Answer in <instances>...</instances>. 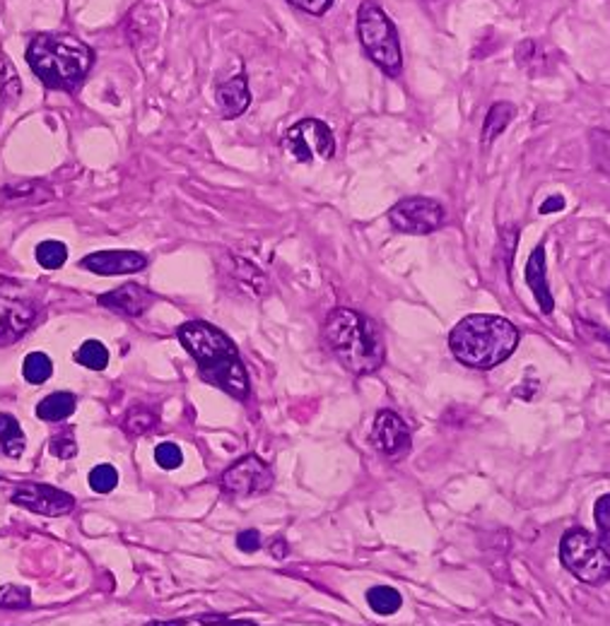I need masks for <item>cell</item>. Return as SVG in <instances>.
<instances>
[{
  "label": "cell",
  "mask_w": 610,
  "mask_h": 626,
  "mask_svg": "<svg viewBox=\"0 0 610 626\" xmlns=\"http://www.w3.org/2000/svg\"><path fill=\"white\" fill-rule=\"evenodd\" d=\"M179 342L194 356L203 381L225 391L237 400L249 398V374L241 362L237 344L227 338L220 328L206 321H188L179 328Z\"/></svg>",
  "instance_id": "obj_1"
},
{
  "label": "cell",
  "mask_w": 610,
  "mask_h": 626,
  "mask_svg": "<svg viewBox=\"0 0 610 626\" xmlns=\"http://www.w3.org/2000/svg\"><path fill=\"white\" fill-rule=\"evenodd\" d=\"M324 340L352 376H370L386 362V344L372 318L352 309H334L324 323Z\"/></svg>",
  "instance_id": "obj_2"
},
{
  "label": "cell",
  "mask_w": 610,
  "mask_h": 626,
  "mask_svg": "<svg viewBox=\"0 0 610 626\" xmlns=\"http://www.w3.org/2000/svg\"><path fill=\"white\" fill-rule=\"evenodd\" d=\"M519 328L502 316L473 314L461 318L449 333V350L464 366L490 372L519 348Z\"/></svg>",
  "instance_id": "obj_3"
},
{
  "label": "cell",
  "mask_w": 610,
  "mask_h": 626,
  "mask_svg": "<svg viewBox=\"0 0 610 626\" xmlns=\"http://www.w3.org/2000/svg\"><path fill=\"white\" fill-rule=\"evenodd\" d=\"M95 54L73 34H40L28 46L32 73L51 89H75L92 68Z\"/></svg>",
  "instance_id": "obj_4"
},
{
  "label": "cell",
  "mask_w": 610,
  "mask_h": 626,
  "mask_svg": "<svg viewBox=\"0 0 610 626\" xmlns=\"http://www.w3.org/2000/svg\"><path fill=\"white\" fill-rule=\"evenodd\" d=\"M358 40L364 48V54L370 56L372 63L384 70L389 78H399L403 73V56H401V42L396 24L374 0H364L358 10Z\"/></svg>",
  "instance_id": "obj_5"
},
{
  "label": "cell",
  "mask_w": 610,
  "mask_h": 626,
  "mask_svg": "<svg viewBox=\"0 0 610 626\" xmlns=\"http://www.w3.org/2000/svg\"><path fill=\"white\" fill-rule=\"evenodd\" d=\"M563 567L577 581L603 585L610 581V552L599 535L584 528H569L560 540Z\"/></svg>",
  "instance_id": "obj_6"
},
{
  "label": "cell",
  "mask_w": 610,
  "mask_h": 626,
  "mask_svg": "<svg viewBox=\"0 0 610 626\" xmlns=\"http://www.w3.org/2000/svg\"><path fill=\"white\" fill-rule=\"evenodd\" d=\"M283 147L297 162L330 160L336 155V135L319 119H304L283 135Z\"/></svg>",
  "instance_id": "obj_7"
},
{
  "label": "cell",
  "mask_w": 610,
  "mask_h": 626,
  "mask_svg": "<svg viewBox=\"0 0 610 626\" xmlns=\"http://www.w3.org/2000/svg\"><path fill=\"white\" fill-rule=\"evenodd\" d=\"M444 220H447V215H444L442 202L425 196L403 198L389 210L391 227L401 234H413V237H425L437 232Z\"/></svg>",
  "instance_id": "obj_8"
},
{
  "label": "cell",
  "mask_w": 610,
  "mask_h": 626,
  "mask_svg": "<svg viewBox=\"0 0 610 626\" xmlns=\"http://www.w3.org/2000/svg\"><path fill=\"white\" fill-rule=\"evenodd\" d=\"M220 484L230 496H259L271 492L273 470L265 460L249 453L222 472Z\"/></svg>",
  "instance_id": "obj_9"
},
{
  "label": "cell",
  "mask_w": 610,
  "mask_h": 626,
  "mask_svg": "<svg viewBox=\"0 0 610 626\" xmlns=\"http://www.w3.org/2000/svg\"><path fill=\"white\" fill-rule=\"evenodd\" d=\"M12 504H18L22 508L32 510V514L40 516H66L75 508V499L63 490L48 487V484H36V482H24L20 487L12 492Z\"/></svg>",
  "instance_id": "obj_10"
},
{
  "label": "cell",
  "mask_w": 610,
  "mask_h": 626,
  "mask_svg": "<svg viewBox=\"0 0 610 626\" xmlns=\"http://www.w3.org/2000/svg\"><path fill=\"white\" fill-rule=\"evenodd\" d=\"M372 443L386 458L403 460L405 455L411 453L413 433H411L409 425H405L401 415L391 413V410H381L374 419V427H372Z\"/></svg>",
  "instance_id": "obj_11"
},
{
  "label": "cell",
  "mask_w": 610,
  "mask_h": 626,
  "mask_svg": "<svg viewBox=\"0 0 610 626\" xmlns=\"http://www.w3.org/2000/svg\"><path fill=\"white\" fill-rule=\"evenodd\" d=\"M36 321V306L24 299L0 297V348L15 344Z\"/></svg>",
  "instance_id": "obj_12"
},
{
  "label": "cell",
  "mask_w": 610,
  "mask_h": 626,
  "mask_svg": "<svg viewBox=\"0 0 610 626\" xmlns=\"http://www.w3.org/2000/svg\"><path fill=\"white\" fill-rule=\"evenodd\" d=\"M80 267L97 275H131L148 267V259L138 251H97L85 255Z\"/></svg>",
  "instance_id": "obj_13"
},
{
  "label": "cell",
  "mask_w": 610,
  "mask_h": 626,
  "mask_svg": "<svg viewBox=\"0 0 610 626\" xmlns=\"http://www.w3.org/2000/svg\"><path fill=\"white\" fill-rule=\"evenodd\" d=\"M97 301L101 306H107L109 311H117L121 316L135 318V316H143L150 309V306L155 304V294H152L150 289H145L143 285L129 283V285H121L117 289L101 294Z\"/></svg>",
  "instance_id": "obj_14"
},
{
  "label": "cell",
  "mask_w": 610,
  "mask_h": 626,
  "mask_svg": "<svg viewBox=\"0 0 610 626\" xmlns=\"http://www.w3.org/2000/svg\"><path fill=\"white\" fill-rule=\"evenodd\" d=\"M526 285L536 297L543 316H551L555 311V301H553V292H551V283H548V263H545V246H536L533 253L529 255L526 263Z\"/></svg>",
  "instance_id": "obj_15"
},
{
  "label": "cell",
  "mask_w": 610,
  "mask_h": 626,
  "mask_svg": "<svg viewBox=\"0 0 610 626\" xmlns=\"http://www.w3.org/2000/svg\"><path fill=\"white\" fill-rule=\"evenodd\" d=\"M215 101H218V109H220L222 119L241 117V113H244L251 105L247 75L239 73V75H235L232 80L218 85V89H215Z\"/></svg>",
  "instance_id": "obj_16"
},
{
  "label": "cell",
  "mask_w": 610,
  "mask_h": 626,
  "mask_svg": "<svg viewBox=\"0 0 610 626\" xmlns=\"http://www.w3.org/2000/svg\"><path fill=\"white\" fill-rule=\"evenodd\" d=\"M551 46L536 42V40H526L516 46V63L524 68L531 78H541V75L548 73L553 68L551 63Z\"/></svg>",
  "instance_id": "obj_17"
},
{
  "label": "cell",
  "mask_w": 610,
  "mask_h": 626,
  "mask_svg": "<svg viewBox=\"0 0 610 626\" xmlns=\"http://www.w3.org/2000/svg\"><path fill=\"white\" fill-rule=\"evenodd\" d=\"M516 117V107L510 105V101H498V105H492L486 123H482V145H490L498 140L504 131L506 125H510Z\"/></svg>",
  "instance_id": "obj_18"
},
{
  "label": "cell",
  "mask_w": 610,
  "mask_h": 626,
  "mask_svg": "<svg viewBox=\"0 0 610 626\" xmlns=\"http://www.w3.org/2000/svg\"><path fill=\"white\" fill-rule=\"evenodd\" d=\"M75 413V395L73 393H51L36 405V417L44 421H66Z\"/></svg>",
  "instance_id": "obj_19"
},
{
  "label": "cell",
  "mask_w": 610,
  "mask_h": 626,
  "mask_svg": "<svg viewBox=\"0 0 610 626\" xmlns=\"http://www.w3.org/2000/svg\"><path fill=\"white\" fill-rule=\"evenodd\" d=\"M367 605H370L377 612V615L391 617V615H396V612L401 609L403 597H401V593L396 591V587L374 585V587H370V591H367Z\"/></svg>",
  "instance_id": "obj_20"
},
{
  "label": "cell",
  "mask_w": 610,
  "mask_h": 626,
  "mask_svg": "<svg viewBox=\"0 0 610 626\" xmlns=\"http://www.w3.org/2000/svg\"><path fill=\"white\" fill-rule=\"evenodd\" d=\"M24 433L20 421L12 415H0V446H3L6 455L10 458H20L24 453Z\"/></svg>",
  "instance_id": "obj_21"
},
{
  "label": "cell",
  "mask_w": 610,
  "mask_h": 626,
  "mask_svg": "<svg viewBox=\"0 0 610 626\" xmlns=\"http://www.w3.org/2000/svg\"><path fill=\"white\" fill-rule=\"evenodd\" d=\"M157 421L160 417L155 415V410H150V407L145 405H135L129 413H126L123 429L129 431L131 437H143V433H150L157 427Z\"/></svg>",
  "instance_id": "obj_22"
},
{
  "label": "cell",
  "mask_w": 610,
  "mask_h": 626,
  "mask_svg": "<svg viewBox=\"0 0 610 626\" xmlns=\"http://www.w3.org/2000/svg\"><path fill=\"white\" fill-rule=\"evenodd\" d=\"M75 362L92 369V372H101L109 364V350L99 340H87L80 344V350L75 352Z\"/></svg>",
  "instance_id": "obj_23"
},
{
  "label": "cell",
  "mask_w": 610,
  "mask_h": 626,
  "mask_svg": "<svg viewBox=\"0 0 610 626\" xmlns=\"http://www.w3.org/2000/svg\"><path fill=\"white\" fill-rule=\"evenodd\" d=\"M22 374L30 383H34V386H42V383H46L51 374H54V364H51L44 352H32L28 354V360H24Z\"/></svg>",
  "instance_id": "obj_24"
},
{
  "label": "cell",
  "mask_w": 610,
  "mask_h": 626,
  "mask_svg": "<svg viewBox=\"0 0 610 626\" xmlns=\"http://www.w3.org/2000/svg\"><path fill=\"white\" fill-rule=\"evenodd\" d=\"M232 273H235V277L239 279V283L244 285L247 289H251L253 294H265V292H269V283H265V277H263V273L259 271L257 265H251V263L241 261V259H235Z\"/></svg>",
  "instance_id": "obj_25"
},
{
  "label": "cell",
  "mask_w": 610,
  "mask_h": 626,
  "mask_svg": "<svg viewBox=\"0 0 610 626\" xmlns=\"http://www.w3.org/2000/svg\"><path fill=\"white\" fill-rule=\"evenodd\" d=\"M36 261H40V265L46 267V271H58V267H63V263L68 261V249L66 244L54 239L42 241V244L36 246Z\"/></svg>",
  "instance_id": "obj_26"
},
{
  "label": "cell",
  "mask_w": 610,
  "mask_h": 626,
  "mask_svg": "<svg viewBox=\"0 0 610 626\" xmlns=\"http://www.w3.org/2000/svg\"><path fill=\"white\" fill-rule=\"evenodd\" d=\"M32 605V593L24 585L0 587V609H28Z\"/></svg>",
  "instance_id": "obj_27"
},
{
  "label": "cell",
  "mask_w": 610,
  "mask_h": 626,
  "mask_svg": "<svg viewBox=\"0 0 610 626\" xmlns=\"http://www.w3.org/2000/svg\"><path fill=\"white\" fill-rule=\"evenodd\" d=\"M51 453L61 460H70L75 453H78V439H75V431L73 429H63L58 431L54 439L48 443Z\"/></svg>",
  "instance_id": "obj_28"
},
{
  "label": "cell",
  "mask_w": 610,
  "mask_h": 626,
  "mask_svg": "<svg viewBox=\"0 0 610 626\" xmlns=\"http://www.w3.org/2000/svg\"><path fill=\"white\" fill-rule=\"evenodd\" d=\"M119 484V472L113 465H97L90 472V487L99 494H109Z\"/></svg>",
  "instance_id": "obj_29"
},
{
  "label": "cell",
  "mask_w": 610,
  "mask_h": 626,
  "mask_svg": "<svg viewBox=\"0 0 610 626\" xmlns=\"http://www.w3.org/2000/svg\"><path fill=\"white\" fill-rule=\"evenodd\" d=\"M593 518H596V528H599L601 542L610 549V494H603L596 499Z\"/></svg>",
  "instance_id": "obj_30"
},
{
  "label": "cell",
  "mask_w": 610,
  "mask_h": 626,
  "mask_svg": "<svg viewBox=\"0 0 610 626\" xmlns=\"http://www.w3.org/2000/svg\"><path fill=\"white\" fill-rule=\"evenodd\" d=\"M155 460H157V465L164 470H176L184 463V455L176 443H160L155 449Z\"/></svg>",
  "instance_id": "obj_31"
},
{
  "label": "cell",
  "mask_w": 610,
  "mask_h": 626,
  "mask_svg": "<svg viewBox=\"0 0 610 626\" xmlns=\"http://www.w3.org/2000/svg\"><path fill=\"white\" fill-rule=\"evenodd\" d=\"M287 3L302 12H309V15L314 18H322L330 8H334L336 0H287Z\"/></svg>",
  "instance_id": "obj_32"
},
{
  "label": "cell",
  "mask_w": 610,
  "mask_h": 626,
  "mask_svg": "<svg viewBox=\"0 0 610 626\" xmlns=\"http://www.w3.org/2000/svg\"><path fill=\"white\" fill-rule=\"evenodd\" d=\"M237 547L241 549V552L253 554L257 549H261V532L259 530H241L237 535Z\"/></svg>",
  "instance_id": "obj_33"
},
{
  "label": "cell",
  "mask_w": 610,
  "mask_h": 626,
  "mask_svg": "<svg viewBox=\"0 0 610 626\" xmlns=\"http://www.w3.org/2000/svg\"><path fill=\"white\" fill-rule=\"evenodd\" d=\"M290 554V545L285 538H273L271 540V557L273 559H285Z\"/></svg>",
  "instance_id": "obj_34"
},
{
  "label": "cell",
  "mask_w": 610,
  "mask_h": 626,
  "mask_svg": "<svg viewBox=\"0 0 610 626\" xmlns=\"http://www.w3.org/2000/svg\"><path fill=\"white\" fill-rule=\"evenodd\" d=\"M200 622L206 626H257L253 622H230L225 617H203Z\"/></svg>",
  "instance_id": "obj_35"
},
{
  "label": "cell",
  "mask_w": 610,
  "mask_h": 626,
  "mask_svg": "<svg viewBox=\"0 0 610 626\" xmlns=\"http://www.w3.org/2000/svg\"><path fill=\"white\" fill-rule=\"evenodd\" d=\"M565 208V200L560 198V196H555L553 200H548V202H543V208H541V212L543 215H548V212H557V210H563Z\"/></svg>",
  "instance_id": "obj_36"
},
{
  "label": "cell",
  "mask_w": 610,
  "mask_h": 626,
  "mask_svg": "<svg viewBox=\"0 0 610 626\" xmlns=\"http://www.w3.org/2000/svg\"><path fill=\"white\" fill-rule=\"evenodd\" d=\"M186 622H150L148 626H184Z\"/></svg>",
  "instance_id": "obj_37"
},
{
  "label": "cell",
  "mask_w": 610,
  "mask_h": 626,
  "mask_svg": "<svg viewBox=\"0 0 610 626\" xmlns=\"http://www.w3.org/2000/svg\"><path fill=\"white\" fill-rule=\"evenodd\" d=\"M423 3H439V0H423Z\"/></svg>",
  "instance_id": "obj_38"
},
{
  "label": "cell",
  "mask_w": 610,
  "mask_h": 626,
  "mask_svg": "<svg viewBox=\"0 0 610 626\" xmlns=\"http://www.w3.org/2000/svg\"><path fill=\"white\" fill-rule=\"evenodd\" d=\"M608 306H610V297H608Z\"/></svg>",
  "instance_id": "obj_39"
}]
</instances>
